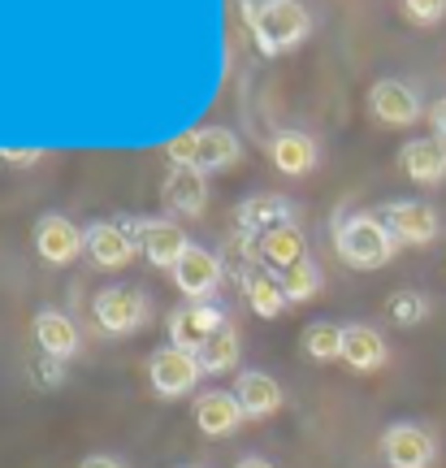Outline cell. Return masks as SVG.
<instances>
[{
	"label": "cell",
	"instance_id": "1",
	"mask_svg": "<svg viewBox=\"0 0 446 468\" xmlns=\"http://www.w3.org/2000/svg\"><path fill=\"white\" fill-rule=\"evenodd\" d=\"M243 17H248L260 57L295 52L313 35V14L299 0H243Z\"/></svg>",
	"mask_w": 446,
	"mask_h": 468
},
{
	"label": "cell",
	"instance_id": "2",
	"mask_svg": "<svg viewBox=\"0 0 446 468\" xmlns=\"http://www.w3.org/2000/svg\"><path fill=\"white\" fill-rule=\"evenodd\" d=\"M334 251L347 269L373 273V269H386L395 261L398 243L377 213H338L334 218Z\"/></svg>",
	"mask_w": 446,
	"mask_h": 468
},
{
	"label": "cell",
	"instance_id": "3",
	"mask_svg": "<svg viewBox=\"0 0 446 468\" xmlns=\"http://www.w3.org/2000/svg\"><path fill=\"white\" fill-rule=\"evenodd\" d=\"M169 165H186L199 169V174H221V169H234L239 156H243V144L230 126H196V131L178 134L165 144Z\"/></svg>",
	"mask_w": 446,
	"mask_h": 468
},
{
	"label": "cell",
	"instance_id": "4",
	"mask_svg": "<svg viewBox=\"0 0 446 468\" xmlns=\"http://www.w3.org/2000/svg\"><path fill=\"white\" fill-rule=\"evenodd\" d=\"M148 313H152V303L139 286H104V291H96V300H91V317H96L100 335H109V338L139 335L148 325Z\"/></svg>",
	"mask_w": 446,
	"mask_h": 468
},
{
	"label": "cell",
	"instance_id": "5",
	"mask_svg": "<svg viewBox=\"0 0 446 468\" xmlns=\"http://www.w3.org/2000/svg\"><path fill=\"white\" fill-rule=\"evenodd\" d=\"M126 230L134 234V243H139V256H148V265L156 269H169L178 265L186 248H191V239L182 234L178 221H165V218H117Z\"/></svg>",
	"mask_w": 446,
	"mask_h": 468
},
{
	"label": "cell",
	"instance_id": "6",
	"mask_svg": "<svg viewBox=\"0 0 446 468\" xmlns=\"http://www.w3.org/2000/svg\"><path fill=\"white\" fill-rule=\"evenodd\" d=\"M199 378H204L199 360L191 351L174 347V343H165V347H156L148 356V386L161 395V399H182V395H191L199 386Z\"/></svg>",
	"mask_w": 446,
	"mask_h": 468
},
{
	"label": "cell",
	"instance_id": "7",
	"mask_svg": "<svg viewBox=\"0 0 446 468\" xmlns=\"http://www.w3.org/2000/svg\"><path fill=\"white\" fill-rule=\"evenodd\" d=\"M230 325V317H226V308L217 300H199V303H182V308H174L169 313V343L182 351H191L196 356L208 338L217 335V330H226Z\"/></svg>",
	"mask_w": 446,
	"mask_h": 468
},
{
	"label": "cell",
	"instance_id": "8",
	"mask_svg": "<svg viewBox=\"0 0 446 468\" xmlns=\"http://www.w3.org/2000/svg\"><path fill=\"white\" fill-rule=\"evenodd\" d=\"M381 460L390 468H433L438 464V438L416 420H398L381 434Z\"/></svg>",
	"mask_w": 446,
	"mask_h": 468
},
{
	"label": "cell",
	"instance_id": "9",
	"mask_svg": "<svg viewBox=\"0 0 446 468\" xmlns=\"http://www.w3.org/2000/svg\"><path fill=\"white\" fill-rule=\"evenodd\" d=\"M377 218L386 221V230L395 234V243H403V248H430L442 234V221L425 200H390Z\"/></svg>",
	"mask_w": 446,
	"mask_h": 468
},
{
	"label": "cell",
	"instance_id": "10",
	"mask_svg": "<svg viewBox=\"0 0 446 468\" xmlns=\"http://www.w3.org/2000/svg\"><path fill=\"white\" fill-rule=\"evenodd\" d=\"M221 278H226L221 256H213V251L199 248V243H191V248H186V256L174 265V286L182 291V300H186V303L213 300L217 286H221Z\"/></svg>",
	"mask_w": 446,
	"mask_h": 468
},
{
	"label": "cell",
	"instance_id": "11",
	"mask_svg": "<svg viewBox=\"0 0 446 468\" xmlns=\"http://www.w3.org/2000/svg\"><path fill=\"white\" fill-rule=\"evenodd\" d=\"M83 256L96 269H126L139 256V243L122 221H91L83 230Z\"/></svg>",
	"mask_w": 446,
	"mask_h": 468
},
{
	"label": "cell",
	"instance_id": "12",
	"mask_svg": "<svg viewBox=\"0 0 446 468\" xmlns=\"http://www.w3.org/2000/svg\"><path fill=\"white\" fill-rule=\"evenodd\" d=\"M31 243H35V256H39L44 265L61 269V265H69V261H79V251H83V230H79L69 218H61V213H44V218L35 221Z\"/></svg>",
	"mask_w": 446,
	"mask_h": 468
},
{
	"label": "cell",
	"instance_id": "13",
	"mask_svg": "<svg viewBox=\"0 0 446 468\" xmlns=\"http://www.w3.org/2000/svg\"><path fill=\"white\" fill-rule=\"evenodd\" d=\"M368 113L377 117L381 126H416L425 117V104L403 79H381L368 87Z\"/></svg>",
	"mask_w": 446,
	"mask_h": 468
},
{
	"label": "cell",
	"instance_id": "14",
	"mask_svg": "<svg viewBox=\"0 0 446 468\" xmlns=\"http://www.w3.org/2000/svg\"><path fill=\"white\" fill-rule=\"evenodd\" d=\"M161 204L174 218H204V208H208V174L186 165H169L165 183H161Z\"/></svg>",
	"mask_w": 446,
	"mask_h": 468
},
{
	"label": "cell",
	"instance_id": "15",
	"mask_svg": "<svg viewBox=\"0 0 446 468\" xmlns=\"http://www.w3.org/2000/svg\"><path fill=\"white\" fill-rule=\"evenodd\" d=\"M234 399H239V408H243L248 420H265L286 403V390H281L278 378L265 373V368H239V373H234Z\"/></svg>",
	"mask_w": 446,
	"mask_h": 468
},
{
	"label": "cell",
	"instance_id": "16",
	"mask_svg": "<svg viewBox=\"0 0 446 468\" xmlns=\"http://www.w3.org/2000/svg\"><path fill=\"white\" fill-rule=\"evenodd\" d=\"M278 226H295V204L286 196H273V191H260L234 208V230L248 234V239H260V234L278 230Z\"/></svg>",
	"mask_w": 446,
	"mask_h": 468
},
{
	"label": "cell",
	"instance_id": "17",
	"mask_svg": "<svg viewBox=\"0 0 446 468\" xmlns=\"http://www.w3.org/2000/svg\"><path fill=\"white\" fill-rule=\"evenodd\" d=\"M191 420H196V430L204 438H230L239 434V425L248 417H243V408L234 399V390H204L191 403Z\"/></svg>",
	"mask_w": 446,
	"mask_h": 468
},
{
	"label": "cell",
	"instance_id": "18",
	"mask_svg": "<svg viewBox=\"0 0 446 468\" xmlns=\"http://www.w3.org/2000/svg\"><path fill=\"white\" fill-rule=\"evenodd\" d=\"M269 161L278 174L286 178H303V174H313L316 161H321V144H316L308 131H295V126H286L269 139Z\"/></svg>",
	"mask_w": 446,
	"mask_h": 468
},
{
	"label": "cell",
	"instance_id": "19",
	"mask_svg": "<svg viewBox=\"0 0 446 468\" xmlns=\"http://www.w3.org/2000/svg\"><path fill=\"white\" fill-rule=\"evenodd\" d=\"M398 169L403 178H412L420 186H433L446 178V144L438 134H420V139H408L398 148Z\"/></svg>",
	"mask_w": 446,
	"mask_h": 468
},
{
	"label": "cell",
	"instance_id": "20",
	"mask_svg": "<svg viewBox=\"0 0 446 468\" xmlns=\"http://www.w3.org/2000/svg\"><path fill=\"white\" fill-rule=\"evenodd\" d=\"M31 335L44 356H57V360H74L79 356V325L61 308H39L31 321Z\"/></svg>",
	"mask_w": 446,
	"mask_h": 468
},
{
	"label": "cell",
	"instance_id": "21",
	"mask_svg": "<svg viewBox=\"0 0 446 468\" xmlns=\"http://www.w3.org/2000/svg\"><path fill=\"white\" fill-rule=\"evenodd\" d=\"M256 256H260V269H269V273H281V269L299 265V261L308 256V239L299 230V221L260 234V239H256Z\"/></svg>",
	"mask_w": 446,
	"mask_h": 468
},
{
	"label": "cell",
	"instance_id": "22",
	"mask_svg": "<svg viewBox=\"0 0 446 468\" xmlns=\"http://www.w3.org/2000/svg\"><path fill=\"white\" fill-rule=\"evenodd\" d=\"M386 360H390V347L373 325H343V365L356 373H377Z\"/></svg>",
	"mask_w": 446,
	"mask_h": 468
},
{
	"label": "cell",
	"instance_id": "23",
	"mask_svg": "<svg viewBox=\"0 0 446 468\" xmlns=\"http://www.w3.org/2000/svg\"><path fill=\"white\" fill-rule=\"evenodd\" d=\"M196 360H199V368H204V378L239 373V360H243V343H239V330H234V325L217 330V335L196 351Z\"/></svg>",
	"mask_w": 446,
	"mask_h": 468
},
{
	"label": "cell",
	"instance_id": "24",
	"mask_svg": "<svg viewBox=\"0 0 446 468\" xmlns=\"http://www.w3.org/2000/svg\"><path fill=\"white\" fill-rule=\"evenodd\" d=\"M243 295H248V303H251V313L260 321H273V317H281L286 313V291H281V282L269 273V269H251L248 278H243Z\"/></svg>",
	"mask_w": 446,
	"mask_h": 468
},
{
	"label": "cell",
	"instance_id": "25",
	"mask_svg": "<svg viewBox=\"0 0 446 468\" xmlns=\"http://www.w3.org/2000/svg\"><path fill=\"white\" fill-rule=\"evenodd\" d=\"M299 347H303V356L316 360V365H334V360H343V325L313 321V325L299 335Z\"/></svg>",
	"mask_w": 446,
	"mask_h": 468
},
{
	"label": "cell",
	"instance_id": "26",
	"mask_svg": "<svg viewBox=\"0 0 446 468\" xmlns=\"http://www.w3.org/2000/svg\"><path fill=\"white\" fill-rule=\"evenodd\" d=\"M281 282V291H286V300L291 303H308L313 295H321V265H316L313 256H303L299 265H291V269H281V273H273Z\"/></svg>",
	"mask_w": 446,
	"mask_h": 468
},
{
	"label": "cell",
	"instance_id": "27",
	"mask_svg": "<svg viewBox=\"0 0 446 468\" xmlns=\"http://www.w3.org/2000/svg\"><path fill=\"white\" fill-rule=\"evenodd\" d=\"M386 313H390V321H395V325L412 330V325H420V321L430 317V300H425L420 291H398V295H390Z\"/></svg>",
	"mask_w": 446,
	"mask_h": 468
},
{
	"label": "cell",
	"instance_id": "28",
	"mask_svg": "<svg viewBox=\"0 0 446 468\" xmlns=\"http://www.w3.org/2000/svg\"><path fill=\"white\" fill-rule=\"evenodd\" d=\"M27 378H31V386H39V390H61V386H66V360L39 351L31 365H27Z\"/></svg>",
	"mask_w": 446,
	"mask_h": 468
},
{
	"label": "cell",
	"instance_id": "29",
	"mask_svg": "<svg viewBox=\"0 0 446 468\" xmlns=\"http://www.w3.org/2000/svg\"><path fill=\"white\" fill-rule=\"evenodd\" d=\"M398 5H403V17L416 27H438L446 17V0H398Z\"/></svg>",
	"mask_w": 446,
	"mask_h": 468
},
{
	"label": "cell",
	"instance_id": "30",
	"mask_svg": "<svg viewBox=\"0 0 446 468\" xmlns=\"http://www.w3.org/2000/svg\"><path fill=\"white\" fill-rule=\"evenodd\" d=\"M0 161L14 169H31L44 161V148H0Z\"/></svg>",
	"mask_w": 446,
	"mask_h": 468
},
{
	"label": "cell",
	"instance_id": "31",
	"mask_svg": "<svg viewBox=\"0 0 446 468\" xmlns=\"http://www.w3.org/2000/svg\"><path fill=\"white\" fill-rule=\"evenodd\" d=\"M430 126H433V134H438V139L446 144V96L430 104Z\"/></svg>",
	"mask_w": 446,
	"mask_h": 468
},
{
	"label": "cell",
	"instance_id": "32",
	"mask_svg": "<svg viewBox=\"0 0 446 468\" xmlns=\"http://www.w3.org/2000/svg\"><path fill=\"white\" fill-rule=\"evenodd\" d=\"M79 468H126V464H122L117 455H104V452H100V455H87Z\"/></svg>",
	"mask_w": 446,
	"mask_h": 468
},
{
	"label": "cell",
	"instance_id": "33",
	"mask_svg": "<svg viewBox=\"0 0 446 468\" xmlns=\"http://www.w3.org/2000/svg\"><path fill=\"white\" fill-rule=\"evenodd\" d=\"M234 468H278V464H269V460H260V455H243Z\"/></svg>",
	"mask_w": 446,
	"mask_h": 468
}]
</instances>
